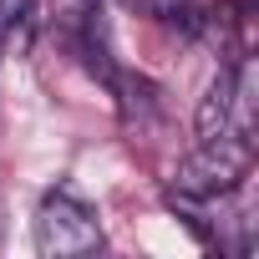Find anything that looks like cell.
<instances>
[{
	"label": "cell",
	"instance_id": "1",
	"mask_svg": "<svg viewBox=\"0 0 259 259\" xmlns=\"http://www.w3.org/2000/svg\"><path fill=\"white\" fill-rule=\"evenodd\" d=\"M249 168H254V138L249 133H219V138H203L173 168V193H183L193 203H219V198L244 188Z\"/></svg>",
	"mask_w": 259,
	"mask_h": 259
},
{
	"label": "cell",
	"instance_id": "3",
	"mask_svg": "<svg viewBox=\"0 0 259 259\" xmlns=\"http://www.w3.org/2000/svg\"><path fill=\"white\" fill-rule=\"evenodd\" d=\"M193 127H198V138H219V133L254 138V66H249V56L229 61L213 76V87L203 92V102L193 112Z\"/></svg>",
	"mask_w": 259,
	"mask_h": 259
},
{
	"label": "cell",
	"instance_id": "4",
	"mask_svg": "<svg viewBox=\"0 0 259 259\" xmlns=\"http://www.w3.org/2000/svg\"><path fill=\"white\" fill-rule=\"evenodd\" d=\"M51 26L56 36L87 56L92 71H107V46H102V0H51Z\"/></svg>",
	"mask_w": 259,
	"mask_h": 259
},
{
	"label": "cell",
	"instance_id": "5",
	"mask_svg": "<svg viewBox=\"0 0 259 259\" xmlns=\"http://www.w3.org/2000/svg\"><path fill=\"white\" fill-rule=\"evenodd\" d=\"M31 26H36V0H0V46L6 51H26Z\"/></svg>",
	"mask_w": 259,
	"mask_h": 259
},
{
	"label": "cell",
	"instance_id": "2",
	"mask_svg": "<svg viewBox=\"0 0 259 259\" xmlns=\"http://www.w3.org/2000/svg\"><path fill=\"white\" fill-rule=\"evenodd\" d=\"M31 239H36V254L46 259H66V254H97L102 249V224H97V208L71 193V188H51L31 219Z\"/></svg>",
	"mask_w": 259,
	"mask_h": 259
}]
</instances>
